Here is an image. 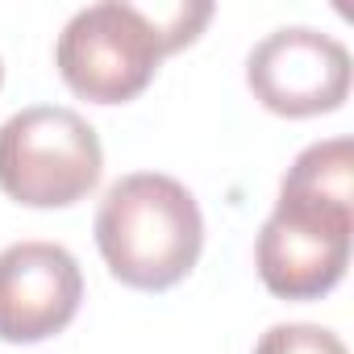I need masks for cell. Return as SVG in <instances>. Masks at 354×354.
Wrapping results in <instances>:
<instances>
[{
    "label": "cell",
    "mask_w": 354,
    "mask_h": 354,
    "mask_svg": "<svg viewBox=\"0 0 354 354\" xmlns=\"http://www.w3.org/2000/svg\"><path fill=\"white\" fill-rule=\"evenodd\" d=\"M350 201L354 146L350 138L313 142L288 167L275 213L254 242V267L271 296L317 300L333 292L350 267Z\"/></svg>",
    "instance_id": "cell-1"
},
{
    "label": "cell",
    "mask_w": 354,
    "mask_h": 354,
    "mask_svg": "<svg viewBox=\"0 0 354 354\" xmlns=\"http://www.w3.org/2000/svg\"><path fill=\"white\" fill-rule=\"evenodd\" d=\"M209 17L213 5L142 9L125 0H100L63 26L55 67L75 96L92 104H125L150 88L171 50L196 42Z\"/></svg>",
    "instance_id": "cell-2"
},
{
    "label": "cell",
    "mask_w": 354,
    "mask_h": 354,
    "mask_svg": "<svg viewBox=\"0 0 354 354\" xmlns=\"http://www.w3.org/2000/svg\"><path fill=\"white\" fill-rule=\"evenodd\" d=\"M96 246L113 279L138 292L175 288L201 259L205 217L196 196L158 171H133L96 209Z\"/></svg>",
    "instance_id": "cell-3"
},
{
    "label": "cell",
    "mask_w": 354,
    "mask_h": 354,
    "mask_svg": "<svg viewBox=\"0 0 354 354\" xmlns=\"http://www.w3.org/2000/svg\"><path fill=\"white\" fill-rule=\"evenodd\" d=\"M104 171L88 117L63 104H30L0 125V192L26 209H67Z\"/></svg>",
    "instance_id": "cell-4"
},
{
    "label": "cell",
    "mask_w": 354,
    "mask_h": 354,
    "mask_svg": "<svg viewBox=\"0 0 354 354\" xmlns=\"http://www.w3.org/2000/svg\"><path fill=\"white\" fill-rule=\"evenodd\" d=\"M246 84L267 113L321 117L350 96V50L325 30L283 26L250 50Z\"/></svg>",
    "instance_id": "cell-5"
},
{
    "label": "cell",
    "mask_w": 354,
    "mask_h": 354,
    "mask_svg": "<svg viewBox=\"0 0 354 354\" xmlns=\"http://www.w3.org/2000/svg\"><path fill=\"white\" fill-rule=\"evenodd\" d=\"M84 300V271L59 242H13L0 250V342L34 346L63 333Z\"/></svg>",
    "instance_id": "cell-6"
},
{
    "label": "cell",
    "mask_w": 354,
    "mask_h": 354,
    "mask_svg": "<svg viewBox=\"0 0 354 354\" xmlns=\"http://www.w3.org/2000/svg\"><path fill=\"white\" fill-rule=\"evenodd\" d=\"M254 354H346V346L333 329H321L308 321H288V325H271L259 337Z\"/></svg>",
    "instance_id": "cell-7"
},
{
    "label": "cell",
    "mask_w": 354,
    "mask_h": 354,
    "mask_svg": "<svg viewBox=\"0 0 354 354\" xmlns=\"http://www.w3.org/2000/svg\"><path fill=\"white\" fill-rule=\"evenodd\" d=\"M0 84H5V67H0Z\"/></svg>",
    "instance_id": "cell-8"
}]
</instances>
